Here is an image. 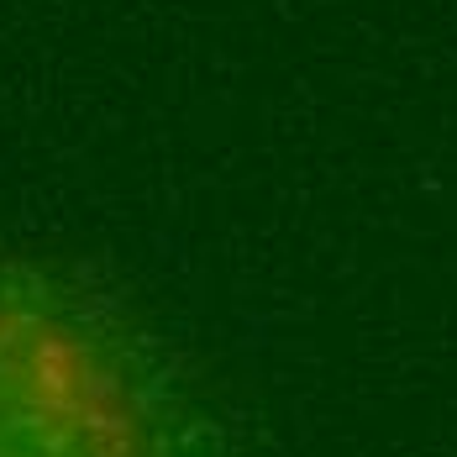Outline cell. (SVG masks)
<instances>
[{"mask_svg": "<svg viewBox=\"0 0 457 457\" xmlns=\"http://www.w3.org/2000/svg\"><path fill=\"white\" fill-rule=\"evenodd\" d=\"M0 457H195L174 400L105 320L0 263Z\"/></svg>", "mask_w": 457, "mask_h": 457, "instance_id": "obj_1", "label": "cell"}]
</instances>
